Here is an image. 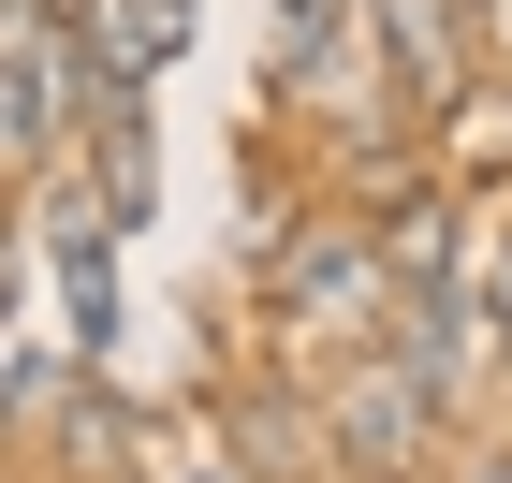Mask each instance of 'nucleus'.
<instances>
[{
	"instance_id": "3",
	"label": "nucleus",
	"mask_w": 512,
	"mask_h": 483,
	"mask_svg": "<svg viewBox=\"0 0 512 483\" xmlns=\"http://www.w3.org/2000/svg\"><path fill=\"white\" fill-rule=\"evenodd\" d=\"M425 425H439V396L410 381V366H366L352 396H337V469H366V483H410V454H425Z\"/></svg>"
},
{
	"instance_id": "2",
	"label": "nucleus",
	"mask_w": 512,
	"mask_h": 483,
	"mask_svg": "<svg viewBox=\"0 0 512 483\" xmlns=\"http://www.w3.org/2000/svg\"><path fill=\"white\" fill-rule=\"evenodd\" d=\"M44 279L74 308V366H103L118 352V220H103L88 176H44Z\"/></svg>"
},
{
	"instance_id": "9",
	"label": "nucleus",
	"mask_w": 512,
	"mask_h": 483,
	"mask_svg": "<svg viewBox=\"0 0 512 483\" xmlns=\"http://www.w3.org/2000/svg\"><path fill=\"white\" fill-rule=\"evenodd\" d=\"M498 118H512V103H498ZM498 147H512V132H498Z\"/></svg>"
},
{
	"instance_id": "7",
	"label": "nucleus",
	"mask_w": 512,
	"mask_h": 483,
	"mask_svg": "<svg viewBox=\"0 0 512 483\" xmlns=\"http://www.w3.org/2000/svg\"><path fill=\"white\" fill-rule=\"evenodd\" d=\"M264 15H278V59H337L366 0H264Z\"/></svg>"
},
{
	"instance_id": "1",
	"label": "nucleus",
	"mask_w": 512,
	"mask_h": 483,
	"mask_svg": "<svg viewBox=\"0 0 512 483\" xmlns=\"http://www.w3.org/2000/svg\"><path fill=\"white\" fill-rule=\"evenodd\" d=\"M264 293H278L293 322H308V337H366V322L395 308L381 249H366L352 220H308V235H278V249H264Z\"/></svg>"
},
{
	"instance_id": "5",
	"label": "nucleus",
	"mask_w": 512,
	"mask_h": 483,
	"mask_svg": "<svg viewBox=\"0 0 512 483\" xmlns=\"http://www.w3.org/2000/svg\"><path fill=\"white\" fill-rule=\"evenodd\" d=\"M454 15H469V0H366V30H381L395 88H425V103H454V88H469V44H454Z\"/></svg>"
},
{
	"instance_id": "4",
	"label": "nucleus",
	"mask_w": 512,
	"mask_h": 483,
	"mask_svg": "<svg viewBox=\"0 0 512 483\" xmlns=\"http://www.w3.org/2000/svg\"><path fill=\"white\" fill-rule=\"evenodd\" d=\"M103 88H161V59L191 44V0H59Z\"/></svg>"
},
{
	"instance_id": "6",
	"label": "nucleus",
	"mask_w": 512,
	"mask_h": 483,
	"mask_svg": "<svg viewBox=\"0 0 512 483\" xmlns=\"http://www.w3.org/2000/svg\"><path fill=\"white\" fill-rule=\"evenodd\" d=\"M366 249H381V279H395V293L454 279V205H439V191H395V205H381V235H366Z\"/></svg>"
},
{
	"instance_id": "8",
	"label": "nucleus",
	"mask_w": 512,
	"mask_h": 483,
	"mask_svg": "<svg viewBox=\"0 0 512 483\" xmlns=\"http://www.w3.org/2000/svg\"><path fill=\"white\" fill-rule=\"evenodd\" d=\"M176 483H235V469H176Z\"/></svg>"
}]
</instances>
